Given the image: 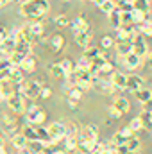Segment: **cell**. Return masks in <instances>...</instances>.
<instances>
[{
	"instance_id": "6da1fadb",
	"label": "cell",
	"mask_w": 152,
	"mask_h": 154,
	"mask_svg": "<svg viewBox=\"0 0 152 154\" xmlns=\"http://www.w3.org/2000/svg\"><path fill=\"white\" fill-rule=\"evenodd\" d=\"M50 9L48 0H25L20 5V13L27 18V20H39L43 18Z\"/></svg>"
},
{
	"instance_id": "7a4b0ae2",
	"label": "cell",
	"mask_w": 152,
	"mask_h": 154,
	"mask_svg": "<svg viewBox=\"0 0 152 154\" xmlns=\"http://www.w3.org/2000/svg\"><path fill=\"white\" fill-rule=\"evenodd\" d=\"M31 47H32V43H29V41H23V39L16 41V47H14L13 54L9 56L11 65H13V66H18L27 56H31Z\"/></svg>"
},
{
	"instance_id": "3957f363",
	"label": "cell",
	"mask_w": 152,
	"mask_h": 154,
	"mask_svg": "<svg viewBox=\"0 0 152 154\" xmlns=\"http://www.w3.org/2000/svg\"><path fill=\"white\" fill-rule=\"evenodd\" d=\"M41 88H43V86L39 84L38 81H32V79H31V81H25V79H23L22 82H18V93L23 95L25 99H32V100L39 97Z\"/></svg>"
},
{
	"instance_id": "277c9868",
	"label": "cell",
	"mask_w": 152,
	"mask_h": 154,
	"mask_svg": "<svg viewBox=\"0 0 152 154\" xmlns=\"http://www.w3.org/2000/svg\"><path fill=\"white\" fill-rule=\"evenodd\" d=\"M131 52L143 57L147 52H149V47H147V41L143 38V34H140L138 31H132L131 34Z\"/></svg>"
},
{
	"instance_id": "5b68a950",
	"label": "cell",
	"mask_w": 152,
	"mask_h": 154,
	"mask_svg": "<svg viewBox=\"0 0 152 154\" xmlns=\"http://www.w3.org/2000/svg\"><path fill=\"white\" fill-rule=\"evenodd\" d=\"M25 116H27V122L32 124V125L43 124L47 120V113L39 106H29V108H25Z\"/></svg>"
},
{
	"instance_id": "8992f818",
	"label": "cell",
	"mask_w": 152,
	"mask_h": 154,
	"mask_svg": "<svg viewBox=\"0 0 152 154\" xmlns=\"http://www.w3.org/2000/svg\"><path fill=\"white\" fill-rule=\"evenodd\" d=\"M5 102H7V106H9L14 113H25V97L20 95L18 91H14L13 95H9V97L5 99Z\"/></svg>"
},
{
	"instance_id": "52a82bcc",
	"label": "cell",
	"mask_w": 152,
	"mask_h": 154,
	"mask_svg": "<svg viewBox=\"0 0 152 154\" xmlns=\"http://www.w3.org/2000/svg\"><path fill=\"white\" fill-rule=\"evenodd\" d=\"M65 124H61V122H54V124H50L48 127H47V133H48V136L52 138V142L54 143H57L59 140H63L65 138Z\"/></svg>"
},
{
	"instance_id": "ba28073f",
	"label": "cell",
	"mask_w": 152,
	"mask_h": 154,
	"mask_svg": "<svg viewBox=\"0 0 152 154\" xmlns=\"http://www.w3.org/2000/svg\"><path fill=\"white\" fill-rule=\"evenodd\" d=\"M2 133L7 134L9 138H13L18 133V122L14 118H11V116L4 115V118H2Z\"/></svg>"
},
{
	"instance_id": "9c48e42d",
	"label": "cell",
	"mask_w": 152,
	"mask_h": 154,
	"mask_svg": "<svg viewBox=\"0 0 152 154\" xmlns=\"http://www.w3.org/2000/svg\"><path fill=\"white\" fill-rule=\"evenodd\" d=\"M81 142H99V129L95 125H84L81 131Z\"/></svg>"
},
{
	"instance_id": "30bf717a",
	"label": "cell",
	"mask_w": 152,
	"mask_h": 154,
	"mask_svg": "<svg viewBox=\"0 0 152 154\" xmlns=\"http://www.w3.org/2000/svg\"><path fill=\"white\" fill-rule=\"evenodd\" d=\"M14 47H16V36H14V32H11L9 31V34L5 36V39L0 43V52L4 54V56H11L13 54V50H14Z\"/></svg>"
},
{
	"instance_id": "8fae6325",
	"label": "cell",
	"mask_w": 152,
	"mask_h": 154,
	"mask_svg": "<svg viewBox=\"0 0 152 154\" xmlns=\"http://www.w3.org/2000/svg\"><path fill=\"white\" fill-rule=\"evenodd\" d=\"M109 108H113L114 111L118 113V116H123L125 113H129V109H131V102H129L125 97H118V99H114L113 100V104H111Z\"/></svg>"
},
{
	"instance_id": "7c38bea8",
	"label": "cell",
	"mask_w": 152,
	"mask_h": 154,
	"mask_svg": "<svg viewBox=\"0 0 152 154\" xmlns=\"http://www.w3.org/2000/svg\"><path fill=\"white\" fill-rule=\"evenodd\" d=\"M70 29H72L74 36H77V34H81V32L90 31V23L86 22V18H84V16H79V18H75V20H72V22H70Z\"/></svg>"
},
{
	"instance_id": "4fadbf2b",
	"label": "cell",
	"mask_w": 152,
	"mask_h": 154,
	"mask_svg": "<svg viewBox=\"0 0 152 154\" xmlns=\"http://www.w3.org/2000/svg\"><path fill=\"white\" fill-rule=\"evenodd\" d=\"M109 82H111V86H113L114 90H125L127 88V75L114 70L113 74H111V77H109Z\"/></svg>"
},
{
	"instance_id": "5bb4252c",
	"label": "cell",
	"mask_w": 152,
	"mask_h": 154,
	"mask_svg": "<svg viewBox=\"0 0 152 154\" xmlns=\"http://www.w3.org/2000/svg\"><path fill=\"white\" fill-rule=\"evenodd\" d=\"M122 59H123V66H127L129 70H136V68H140V66H141V59H143V57H140V56H136V54L129 52V54H127V56H123Z\"/></svg>"
},
{
	"instance_id": "9a60e30c",
	"label": "cell",
	"mask_w": 152,
	"mask_h": 154,
	"mask_svg": "<svg viewBox=\"0 0 152 154\" xmlns=\"http://www.w3.org/2000/svg\"><path fill=\"white\" fill-rule=\"evenodd\" d=\"M36 65H38V59H36L34 56H27V57H25L18 66L22 68V72H23V74H31V72H34V70H36Z\"/></svg>"
},
{
	"instance_id": "2e32d148",
	"label": "cell",
	"mask_w": 152,
	"mask_h": 154,
	"mask_svg": "<svg viewBox=\"0 0 152 154\" xmlns=\"http://www.w3.org/2000/svg\"><path fill=\"white\" fill-rule=\"evenodd\" d=\"M143 88V79L140 75H127V88L125 90H129V91H138V90H141Z\"/></svg>"
},
{
	"instance_id": "e0dca14e",
	"label": "cell",
	"mask_w": 152,
	"mask_h": 154,
	"mask_svg": "<svg viewBox=\"0 0 152 154\" xmlns=\"http://www.w3.org/2000/svg\"><path fill=\"white\" fill-rule=\"evenodd\" d=\"M134 29H131V25H120L116 29V41H131V34Z\"/></svg>"
},
{
	"instance_id": "ac0fdd59",
	"label": "cell",
	"mask_w": 152,
	"mask_h": 154,
	"mask_svg": "<svg viewBox=\"0 0 152 154\" xmlns=\"http://www.w3.org/2000/svg\"><path fill=\"white\" fill-rule=\"evenodd\" d=\"M91 39H93V32H91V31L81 32V34H77V36H75L77 45H79V47H82V48H88V47H90V43H91Z\"/></svg>"
},
{
	"instance_id": "d6986e66",
	"label": "cell",
	"mask_w": 152,
	"mask_h": 154,
	"mask_svg": "<svg viewBox=\"0 0 152 154\" xmlns=\"http://www.w3.org/2000/svg\"><path fill=\"white\" fill-rule=\"evenodd\" d=\"M97 143H99V142H81V140H79L77 149H79L81 154H93L95 149H97Z\"/></svg>"
},
{
	"instance_id": "ffe728a7",
	"label": "cell",
	"mask_w": 152,
	"mask_h": 154,
	"mask_svg": "<svg viewBox=\"0 0 152 154\" xmlns=\"http://www.w3.org/2000/svg\"><path fill=\"white\" fill-rule=\"evenodd\" d=\"M27 29H29V32L34 36V39L39 38V36L43 34V31H45V27H43V23H41L39 20H34V22H31V23L27 25Z\"/></svg>"
},
{
	"instance_id": "44dd1931",
	"label": "cell",
	"mask_w": 152,
	"mask_h": 154,
	"mask_svg": "<svg viewBox=\"0 0 152 154\" xmlns=\"http://www.w3.org/2000/svg\"><path fill=\"white\" fill-rule=\"evenodd\" d=\"M9 81L13 84H18V82L23 81V72H22L20 66H11V70H9Z\"/></svg>"
},
{
	"instance_id": "7402d4cb",
	"label": "cell",
	"mask_w": 152,
	"mask_h": 154,
	"mask_svg": "<svg viewBox=\"0 0 152 154\" xmlns=\"http://www.w3.org/2000/svg\"><path fill=\"white\" fill-rule=\"evenodd\" d=\"M50 45H52V50L54 52H61L65 48V38L61 34H54L52 39H50Z\"/></svg>"
},
{
	"instance_id": "603a6c76",
	"label": "cell",
	"mask_w": 152,
	"mask_h": 154,
	"mask_svg": "<svg viewBox=\"0 0 152 154\" xmlns=\"http://www.w3.org/2000/svg\"><path fill=\"white\" fill-rule=\"evenodd\" d=\"M140 120H141V127L143 129H147V131H152V113L150 111H141V115H140Z\"/></svg>"
},
{
	"instance_id": "cb8c5ba5",
	"label": "cell",
	"mask_w": 152,
	"mask_h": 154,
	"mask_svg": "<svg viewBox=\"0 0 152 154\" xmlns=\"http://www.w3.org/2000/svg\"><path fill=\"white\" fill-rule=\"evenodd\" d=\"M134 95H136V99H138L141 104H145L147 100H150L152 99V90H149V88H141V90L134 91Z\"/></svg>"
},
{
	"instance_id": "d4e9b609",
	"label": "cell",
	"mask_w": 152,
	"mask_h": 154,
	"mask_svg": "<svg viewBox=\"0 0 152 154\" xmlns=\"http://www.w3.org/2000/svg\"><path fill=\"white\" fill-rule=\"evenodd\" d=\"M11 142H13V145H14V149H25L27 147V138L23 136V134H20V133H16L13 138H11Z\"/></svg>"
},
{
	"instance_id": "484cf974",
	"label": "cell",
	"mask_w": 152,
	"mask_h": 154,
	"mask_svg": "<svg viewBox=\"0 0 152 154\" xmlns=\"http://www.w3.org/2000/svg\"><path fill=\"white\" fill-rule=\"evenodd\" d=\"M116 52L120 57L127 56L131 52V41H116Z\"/></svg>"
},
{
	"instance_id": "4316f807",
	"label": "cell",
	"mask_w": 152,
	"mask_h": 154,
	"mask_svg": "<svg viewBox=\"0 0 152 154\" xmlns=\"http://www.w3.org/2000/svg\"><path fill=\"white\" fill-rule=\"evenodd\" d=\"M22 134L27 138V142H31V140H38V134H36V125H32V124L25 125V127H23V131H22Z\"/></svg>"
},
{
	"instance_id": "83f0119b",
	"label": "cell",
	"mask_w": 152,
	"mask_h": 154,
	"mask_svg": "<svg viewBox=\"0 0 152 154\" xmlns=\"http://www.w3.org/2000/svg\"><path fill=\"white\" fill-rule=\"evenodd\" d=\"M14 91H13V82L11 81H2L0 82V95L4 97V99H7L9 95H13Z\"/></svg>"
},
{
	"instance_id": "f1b7e54d",
	"label": "cell",
	"mask_w": 152,
	"mask_h": 154,
	"mask_svg": "<svg viewBox=\"0 0 152 154\" xmlns=\"http://www.w3.org/2000/svg\"><path fill=\"white\" fill-rule=\"evenodd\" d=\"M132 9H138L147 14L150 11V4H149V0H132Z\"/></svg>"
},
{
	"instance_id": "f546056e",
	"label": "cell",
	"mask_w": 152,
	"mask_h": 154,
	"mask_svg": "<svg viewBox=\"0 0 152 154\" xmlns=\"http://www.w3.org/2000/svg\"><path fill=\"white\" fill-rule=\"evenodd\" d=\"M138 32L143 34V36H152V22L150 20H143L138 25Z\"/></svg>"
},
{
	"instance_id": "4dcf8cb0",
	"label": "cell",
	"mask_w": 152,
	"mask_h": 154,
	"mask_svg": "<svg viewBox=\"0 0 152 154\" xmlns=\"http://www.w3.org/2000/svg\"><path fill=\"white\" fill-rule=\"evenodd\" d=\"M48 72H50V75L56 77V79H65V77H66V74L63 72V68L59 66V63L50 65V66H48Z\"/></svg>"
},
{
	"instance_id": "1f68e13d",
	"label": "cell",
	"mask_w": 152,
	"mask_h": 154,
	"mask_svg": "<svg viewBox=\"0 0 152 154\" xmlns=\"http://www.w3.org/2000/svg\"><path fill=\"white\" fill-rule=\"evenodd\" d=\"M109 22H111L113 29H118V27L122 25V20H120V9H118V7L109 13Z\"/></svg>"
},
{
	"instance_id": "d6a6232c",
	"label": "cell",
	"mask_w": 152,
	"mask_h": 154,
	"mask_svg": "<svg viewBox=\"0 0 152 154\" xmlns=\"http://www.w3.org/2000/svg\"><path fill=\"white\" fill-rule=\"evenodd\" d=\"M65 138H77L79 136V129H77V125L74 122H70L68 125H65Z\"/></svg>"
},
{
	"instance_id": "836d02e7",
	"label": "cell",
	"mask_w": 152,
	"mask_h": 154,
	"mask_svg": "<svg viewBox=\"0 0 152 154\" xmlns=\"http://www.w3.org/2000/svg\"><path fill=\"white\" fill-rule=\"evenodd\" d=\"M66 93H68V99H72V100H77V102L82 99V90H81V88H77V86H70Z\"/></svg>"
},
{
	"instance_id": "e575fe53",
	"label": "cell",
	"mask_w": 152,
	"mask_h": 154,
	"mask_svg": "<svg viewBox=\"0 0 152 154\" xmlns=\"http://www.w3.org/2000/svg\"><path fill=\"white\" fill-rule=\"evenodd\" d=\"M131 16H132V23H141L143 20H147V14L145 13H141V11H138V9H132L131 11Z\"/></svg>"
},
{
	"instance_id": "d590c367",
	"label": "cell",
	"mask_w": 152,
	"mask_h": 154,
	"mask_svg": "<svg viewBox=\"0 0 152 154\" xmlns=\"http://www.w3.org/2000/svg\"><path fill=\"white\" fill-rule=\"evenodd\" d=\"M99 54H102V50H100V48H97V47H88V48L84 50V57H86V59H90V61H91V59H95Z\"/></svg>"
},
{
	"instance_id": "8d00e7d4",
	"label": "cell",
	"mask_w": 152,
	"mask_h": 154,
	"mask_svg": "<svg viewBox=\"0 0 152 154\" xmlns=\"http://www.w3.org/2000/svg\"><path fill=\"white\" fill-rule=\"evenodd\" d=\"M59 66L63 68V72H65L66 75H68V74H72V72L75 70V66H74V63H72V61H70L68 57H65V59H63V61L59 63Z\"/></svg>"
},
{
	"instance_id": "74e56055",
	"label": "cell",
	"mask_w": 152,
	"mask_h": 154,
	"mask_svg": "<svg viewBox=\"0 0 152 154\" xmlns=\"http://www.w3.org/2000/svg\"><path fill=\"white\" fill-rule=\"evenodd\" d=\"M125 145H127V149H129L131 152H138V149L141 147V143H140V140H138L136 136H132V138H129Z\"/></svg>"
},
{
	"instance_id": "f35d334b",
	"label": "cell",
	"mask_w": 152,
	"mask_h": 154,
	"mask_svg": "<svg viewBox=\"0 0 152 154\" xmlns=\"http://www.w3.org/2000/svg\"><path fill=\"white\" fill-rule=\"evenodd\" d=\"M114 72V66H113V63H109V61H106L104 63V66L100 68V72H99V75H104V77H111V74Z\"/></svg>"
},
{
	"instance_id": "ab89813d",
	"label": "cell",
	"mask_w": 152,
	"mask_h": 154,
	"mask_svg": "<svg viewBox=\"0 0 152 154\" xmlns=\"http://www.w3.org/2000/svg\"><path fill=\"white\" fill-rule=\"evenodd\" d=\"M127 140H129V138H127L122 131H118V133L113 136V140H111V142H113L114 145H125V143H127Z\"/></svg>"
},
{
	"instance_id": "60d3db41",
	"label": "cell",
	"mask_w": 152,
	"mask_h": 154,
	"mask_svg": "<svg viewBox=\"0 0 152 154\" xmlns=\"http://www.w3.org/2000/svg\"><path fill=\"white\" fill-rule=\"evenodd\" d=\"M132 11V9H131ZM131 11H120V20H122V25H132V16H131Z\"/></svg>"
},
{
	"instance_id": "b9f144b4",
	"label": "cell",
	"mask_w": 152,
	"mask_h": 154,
	"mask_svg": "<svg viewBox=\"0 0 152 154\" xmlns=\"http://www.w3.org/2000/svg\"><path fill=\"white\" fill-rule=\"evenodd\" d=\"M54 22H56V25H59V27H68V25H70V18H68L66 14H59V16H56Z\"/></svg>"
},
{
	"instance_id": "7bdbcfd3",
	"label": "cell",
	"mask_w": 152,
	"mask_h": 154,
	"mask_svg": "<svg viewBox=\"0 0 152 154\" xmlns=\"http://www.w3.org/2000/svg\"><path fill=\"white\" fill-rule=\"evenodd\" d=\"M100 9H102L106 14H109L111 11H114V9H116V2H113V0H106V2L100 5Z\"/></svg>"
},
{
	"instance_id": "ee69618b",
	"label": "cell",
	"mask_w": 152,
	"mask_h": 154,
	"mask_svg": "<svg viewBox=\"0 0 152 154\" xmlns=\"http://www.w3.org/2000/svg\"><path fill=\"white\" fill-rule=\"evenodd\" d=\"M129 129L132 131V133H136V131H141L143 127H141V120H140V116H136V118H132L131 122H129Z\"/></svg>"
},
{
	"instance_id": "f6af8a7d",
	"label": "cell",
	"mask_w": 152,
	"mask_h": 154,
	"mask_svg": "<svg viewBox=\"0 0 152 154\" xmlns=\"http://www.w3.org/2000/svg\"><path fill=\"white\" fill-rule=\"evenodd\" d=\"M65 143H66V151H75L77 149V143H79V140L77 138H65Z\"/></svg>"
},
{
	"instance_id": "bcb514c9",
	"label": "cell",
	"mask_w": 152,
	"mask_h": 154,
	"mask_svg": "<svg viewBox=\"0 0 152 154\" xmlns=\"http://www.w3.org/2000/svg\"><path fill=\"white\" fill-rule=\"evenodd\" d=\"M90 59H86L84 56H81V59H79V63H77V68H81V70H90Z\"/></svg>"
},
{
	"instance_id": "7dc6e473",
	"label": "cell",
	"mask_w": 152,
	"mask_h": 154,
	"mask_svg": "<svg viewBox=\"0 0 152 154\" xmlns=\"http://www.w3.org/2000/svg\"><path fill=\"white\" fill-rule=\"evenodd\" d=\"M100 45H102V48H113V38L111 36H104Z\"/></svg>"
},
{
	"instance_id": "c3c4849f",
	"label": "cell",
	"mask_w": 152,
	"mask_h": 154,
	"mask_svg": "<svg viewBox=\"0 0 152 154\" xmlns=\"http://www.w3.org/2000/svg\"><path fill=\"white\" fill-rule=\"evenodd\" d=\"M13 65H11V61L9 59H0V74L2 72H5V70H9Z\"/></svg>"
},
{
	"instance_id": "681fc988",
	"label": "cell",
	"mask_w": 152,
	"mask_h": 154,
	"mask_svg": "<svg viewBox=\"0 0 152 154\" xmlns=\"http://www.w3.org/2000/svg\"><path fill=\"white\" fill-rule=\"evenodd\" d=\"M114 154H132V152L127 149V145H116L114 147Z\"/></svg>"
},
{
	"instance_id": "f907efd6",
	"label": "cell",
	"mask_w": 152,
	"mask_h": 154,
	"mask_svg": "<svg viewBox=\"0 0 152 154\" xmlns=\"http://www.w3.org/2000/svg\"><path fill=\"white\" fill-rule=\"evenodd\" d=\"M50 95H52V90H50L48 86H43V88H41V93H39V97H41V99H48Z\"/></svg>"
},
{
	"instance_id": "816d5d0a",
	"label": "cell",
	"mask_w": 152,
	"mask_h": 154,
	"mask_svg": "<svg viewBox=\"0 0 152 154\" xmlns=\"http://www.w3.org/2000/svg\"><path fill=\"white\" fill-rule=\"evenodd\" d=\"M7 34H9V29H7V27H2V25H0V43H2L4 39H5V36H7Z\"/></svg>"
},
{
	"instance_id": "f5cc1de1",
	"label": "cell",
	"mask_w": 152,
	"mask_h": 154,
	"mask_svg": "<svg viewBox=\"0 0 152 154\" xmlns=\"http://www.w3.org/2000/svg\"><path fill=\"white\" fill-rule=\"evenodd\" d=\"M122 133H123V134H125L127 138H132V136H134V134H132V131H131L129 127H125V129H122Z\"/></svg>"
},
{
	"instance_id": "db71d44e",
	"label": "cell",
	"mask_w": 152,
	"mask_h": 154,
	"mask_svg": "<svg viewBox=\"0 0 152 154\" xmlns=\"http://www.w3.org/2000/svg\"><path fill=\"white\" fill-rule=\"evenodd\" d=\"M77 104H79L77 100H72V99H68V106H70L72 109H75V108H77Z\"/></svg>"
},
{
	"instance_id": "11a10c76",
	"label": "cell",
	"mask_w": 152,
	"mask_h": 154,
	"mask_svg": "<svg viewBox=\"0 0 152 154\" xmlns=\"http://www.w3.org/2000/svg\"><path fill=\"white\" fill-rule=\"evenodd\" d=\"M145 104H147V108H145V109H147V111H150V113H152V99H150V100H147Z\"/></svg>"
},
{
	"instance_id": "9f6ffc18",
	"label": "cell",
	"mask_w": 152,
	"mask_h": 154,
	"mask_svg": "<svg viewBox=\"0 0 152 154\" xmlns=\"http://www.w3.org/2000/svg\"><path fill=\"white\" fill-rule=\"evenodd\" d=\"M104 2H106V0H93V4H95V5H99V7H100Z\"/></svg>"
},
{
	"instance_id": "6f0895ef",
	"label": "cell",
	"mask_w": 152,
	"mask_h": 154,
	"mask_svg": "<svg viewBox=\"0 0 152 154\" xmlns=\"http://www.w3.org/2000/svg\"><path fill=\"white\" fill-rule=\"evenodd\" d=\"M9 2H13V0H0V7H4V5H7Z\"/></svg>"
},
{
	"instance_id": "680465c9",
	"label": "cell",
	"mask_w": 152,
	"mask_h": 154,
	"mask_svg": "<svg viewBox=\"0 0 152 154\" xmlns=\"http://www.w3.org/2000/svg\"><path fill=\"white\" fill-rule=\"evenodd\" d=\"M4 143H5V140H4V136L0 134V147H4Z\"/></svg>"
},
{
	"instance_id": "91938a15",
	"label": "cell",
	"mask_w": 152,
	"mask_h": 154,
	"mask_svg": "<svg viewBox=\"0 0 152 154\" xmlns=\"http://www.w3.org/2000/svg\"><path fill=\"white\" fill-rule=\"evenodd\" d=\"M18 152H20V154H31V152H29V151H27V149H20Z\"/></svg>"
},
{
	"instance_id": "94428289",
	"label": "cell",
	"mask_w": 152,
	"mask_h": 154,
	"mask_svg": "<svg viewBox=\"0 0 152 154\" xmlns=\"http://www.w3.org/2000/svg\"><path fill=\"white\" fill-rule=\"evenodd\" d=\"M50 154H66L65 151H54V152H50Z\"/></svg>"
},
{
	"instance_id": "6125c7cd",
	"label": "cell",
	"mask_w": 152,
	"mask_h": 154,
	"mask_svg": "<svg viewBox=\"0 0 152 154\" xmlns=\"http://www.w3.org/2000/svg\"><path fill=\"white\" fill-rule=\"evenodd\" d=\"M0 154H7V151H5L4 147H0Z\"/></svg>"
},
{
	"instance_id": "be15d7a7",
	"label": "cell",
	"mask_w": 152,
	"mask_h": 154,
	"mask_svg": "<svg viewBox=\"0 0 152 154\" xmlns=\"http://www.w3.org/2000/svg\"><path fill=\"white\" fill-rule=\"evenodd\" d=\"M150 63H152V52H150Z\"/></svg>"
},
{
	"instance_id": "e7e4bbea",
	"label": "cell",
	"mask_w": 152,
	"mask_h": 154,
	"mask_svg": "<svg viewBox=\"0 0 152 154\" xmlns=\"http://www.w3.org/2000/svg\"><path fill=\"white\" fill-rule=\"evenodd\" d=\"M63 2H70V0H63Z\"/></svg>"
},
{
	"instance_id": "03108f58",
	"label": "cell",
	"mask_w": 152,
	"mask_h": 154,
	"mask_svg": "<svg viewBox=\"0 0 152 154\" xmlns=\"http://www.w3.org/2000/svg\"><path fill=\"white\" fill-rule=\"evenodd\" d=\"M132 154H140V152H132Z\"/></svg>"
}]
</instances>
